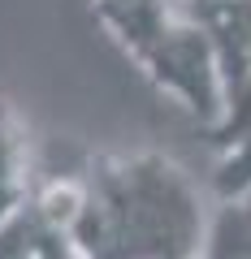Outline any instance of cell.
I'll use <instances>...</instances> for the list:
<instances>
[{"label":"cell","mask_w":251,"mask_h":259,"mask_svg":"<svg viewBox=\"0 0 251 259\" xmlns=\"http://www.w3.org/2000/svg\"><path fill=\"white\" fill-rule=\"evenodd\" d=\"M35 173H30V143L18 108L0 95V221L13 216L30 194H35Z\"/></svg>","instance_id":"obj_5"},{"label":"cell","mask_w":251,"mask_h":259,"mask_svg":"<svg viewBox=\"0 0 251 259\" xmlns=\"http://www.w3.org/2000/svg\"><path fill=\"white\" fill-rule=\"evenodd\" d=\"M182 9L208 30L221 82L251 78V0H182Z\"/></svg>","instance_id":"obj_4"},{"label":"cell","mask_w":251,"mask_h":259,"mask_svg":"<svg viewBox=\"0 0 251 259\" xmlns=\"http://www.w3.org/2000/svg\"><path fill=\"white\" fill-rule=\"evenodd\" d=\"M95 9L100 5H177V0H91Z\"/></svg>","instance_id":"obj_7"},{"label":"cell","mask_w":251,"mask_h":259,"mask_svg":"<svg viewBox=\"0 0 251 259\" xmlns=\"http://www.w3.org/2000/svg\"><path fill=\"white\" fill-rule=\"evenodd\" d=\"M95 22L148 74L152 87L173 95L186 112L212 125L225 108V82L208 30L177 5H100Z\"/></svg>","instance_id":"obj_2"},{"label":"cell","mask_w":251,"mask_h":259,"mask_svg":"<svg viewBox=\"0 0 251 259\" xmlns=\"http://www.w3.org/2000/svg\"><path fill=\"white\" fill-rule=\"evenodd\" d=\"M208 221L195 182L169 156H95L69 238L83 259H204Z\"/></svg>","instance_id":"obj_1"},{"label":"cell","mask_w":251,"mask_h":259,"mask_svg":"<svg viewBox=\"0 0 251 259\" xmlns=\"http://www.w3.org/2000/svg\"><path fill=\"white\" fill-rule=\"evenodd\" d=\"M204 259H251V194L217 203L208 221Z\"/></svg>","instance_id":"obj_6"},{"label":"cell","mask_w":251,"mask_h":259,"mask_svg":"<svg viewBox=\"0 0 251 259\" xmlns=\"http://www.w3.org/2000/svg\"><path fill=\"white\" fill-rule=\"evenodd\" d=\"M208 130L212 143V199L230 203L251 194V78L225 87V108Z\"/></svg>","instance_id":"obj_3"}]
</instances>
